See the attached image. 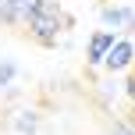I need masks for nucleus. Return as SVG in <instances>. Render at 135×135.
<instances>
[{
  "label": "nucleus",
  "instance_id": "nucleus-5",
  "mask_svg": "<svg viewBox=\"0 0 135 135\" xmlns=\"http://www.w3.org/2000/svg\"><path fill=\"white\" fill-rule=\"evenodd\" d=\"M11 124H14L18 135H36L39 132V114H36V110H18V114L11 117Z\"/></svg>",
  "mask_w": 135,
  "mask_h": 135
},
{
  "label": "nucleus",
  "instance_id": "nucleus-7",
  "mask_svg": "<svg viewBox=\"0 0 135 135\" xmlns=\"http://www.w3.org/2000/svg\"><path fill=\"white\" fill-rule=\"evenodd\" d=\"M18 78V64L14 61H0V89H11Z\"/></svg>",
  "mask_w": 135,
  "mask_h": 135
},
{
  "label": "nucleus",
  "instance_id": "nucleus-2",
  "mask_svg": "<svg viewBox=\"0 0 135 135\" xmlns=\"http://www.w3.org/2000/svg\"><path fill=\"white\" fill-rule=\"evenodd\" d=\"M132 64H135V39H132V36H117L100 68H107L110 75H121V71H128Z\"/></svg>",
  "mask_w": 135,
  "mask_h": 135
},
{
  "label": "nucleus",
  "instance_id": "nucleus-9",
  "mask_svg": "<svg viewBox=\"0 0 135 135\" xmlns=\"http://www.w3.org/2000/svg\"><path fill=\"white\" fill-rule=\"evenodd\" d=\"M43 4H46V0H18V7H21V14H32V11H39Z\"/></svg>",
  "mask_w": 135,
  "mask_h": 135
},
{
  "label": "nucleus",
  "instance_id": "nucleus-4",
  "mask_svg": "<svg viewBox=\"0 0 135 135\" xmlns=\"http://www.w3.org/2000/svg\"><path fill=\"white\" fill-rule=\"evenodd\" d=\"M132 11H135L132 4H103L100 7V21H103V28H110V32H124Z\"/></svg>",
  "mask_w": 135,
  "mask_h": 135
},
{
  "label": "nucleus",
  "instance_id": "nucleus-3",
  "mask_svg": "<svg viewBox=\"0 0 135 135\" xmlns=\"http://www.w3.org/2000/svg\"><path fill=\"white\" fill-rule=\"evenodd\" d=\"M114 39H117V32H110V28L93 32V36H89V43H85V61L93 64V68H100V64H103V57H107V54H110V46H114Z\"/></svg>",
  "mask_w": 135,
  "mask_h": 135
},
{
  "label": "nucleus",
  "instance_id": "nucleus-1",
  "mask_svg": "<svg viewBox=\"0 0 135 135\" xmlns=\"http://www.w3.org/2000/svg\"><path fill=\"white\" fill-rule=\"evenodd\" d=\"M25 25H28V36H32L39 46H57V39H61V32L71 25V18L64 14V7L57 4V0H46L39 11L25 14Z\"/></svg>",
  "mask_w": 135,
  "mask_h": 135
},
{
  "label": "nucleus",
  "instance_id": "nucleus-8",
  "mask_svg": "<svg viewBox=\"0 0 135 135\" xmlns=\"http://www.w3.org/2000/svg\"><path fill=\"white\" fill-rule=\"evenodd\" d=\"M110 135H135V124H128V121H114V124H110Z\"/></svg>",
  "mask_w": 135,
  "mask_h": 135
},
{
  "label": "nucleus",
  "instance_id": "nucleus-10",
  "mask_svg": "<svg viewBox=\"0 0 135 135\" xmlns=\"http://www.w3.org/2000/svg\"><path fill=\"white\" fill-rule=\"evenodd\" d=\"M124 96H128V100L135 103V75H132V78H128V82H124Z\"/></svg>",
  "mask_w": 135,
  "mask_h": 135
},
{
  "label": "nucleus",
  "instance_id": "nucleus-6",
  "mask_svg": "<svg viewBox=\"0 0 135 135\" xmlns=\"http://www.w3.org/2000/svg\"><path fill=\"white\" fill-rule=\"evenodd\" d=\"M0 21L4 25H25V14H21L18 0H0Z\"/></svg>",
  "mask_w": 135,
  "mask_h": 135
}]
</instances>
